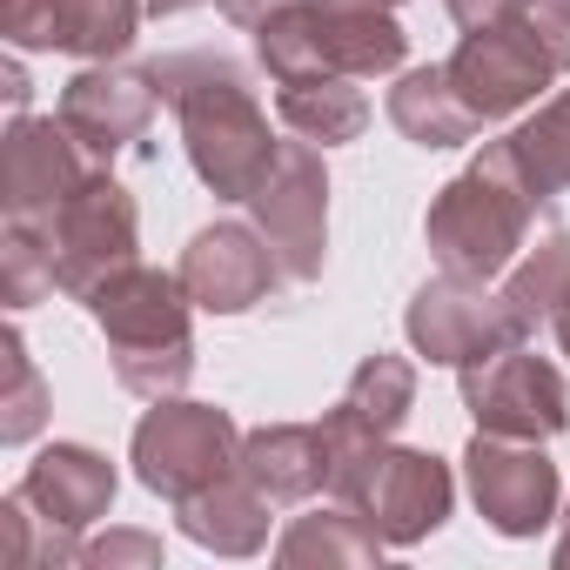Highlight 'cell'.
<instances>
[{"label":"cell","mask_w":570,"mask_h":570,"mask_svg":"<svg viewBox=\"0 0 570 570\" xmlns=\"http://www.w3.org/2000/svg\"><path fill=\"white\" fill-rule=\"evenodd\" d=\"M14 490H21L48 523H61V530H95V523L115 510L121 476H115V463H108L101 450H88V443H48V450L21 470Z\"/></svg>","instance_id":"16"},{"label":"cell","mask_w":570,"mask_h":570,"mask_svg":"<svg viewBox=\"0 0 570 570\" xmlns=\"http://www.w3.org/2000/svg\"><path fill=\"white\" fill-rule=\"evenodd\" d=\"M61 289V275H55V248L41 235V222H8L0 228V296H8V309H35Z\"/></svg>","instance_id":"27"},{"label":"cell","mask_w":570,"mask_h":570,"mask_svg":"<svg viewBox=\"0 0 570 570\" xmlns=\"http://www.w3.org/2000/svg\"><path fill=\"white\" fill-rule=\"evenodd\" d=\"M75 537L81 530L48 523L21 490L0 497V557H8L14 570H68V563H81V543Z\"/></svg>","instance_id":"26"},{"label":"cell","mask_w":570,"mask_h":570,"mask_svg":"<svg viewBox=\"0 0 570 570\" xmlns=\"http://www.w3.org/2000/svg\"><path fill=\"white\" fill-rule=\"evenodd\" d=\"M148 75H155V95L181 121V148H188L195 181L215 202H248L262 188V175L275 168V155H282L248 68L202 48V55H168Z\"/></svg>","instance_id":"1"},{"label":"cell","mask_w":570,"mask_h":570,"mask_svg":"<svg viewBox=\"0 0 570 570\" xmlns=\"http://www.w3.org/2000/svg\"><path fill=\"white\" fill-rule=\"evenodd\" d=\"M161 95H155V75L148 68H115V61H88L68 88H61V121L68 135L88 148L95 168H108L115 155L141 148L148 141V121H155Z\"/></svg>","instance_id":"15"},{"label":"cell","mask_w":570,"mask_h":570,"mask_svg":"<svg viewBox=\"0 0 570 570\" xmlns=\"http://www.w3.org/2000/svg\"><path fill=\"white\" fill-rule=\"evenodd\" d=\"M403 55L410 35L383 0H289L255 28V61L268 68V81H316V75L383 81L403 75Z\"/></svg>","instance_id":"3"},{"label":"cell","mask_w":570,"mask_h":570,"mask_svg":"<svg viewBox=\"0 0 570 570\" xmlns=\"http://www.w3.org/2000/svg\"><path fill=\"white\" fill-rule=\"evenodd\" d=\"M443 8H450V21H456L463 35H476V28H510V21H523L530 0H443Z\"/></svg>","instance_id":"32"},{"label":"cell","mask_w":570,"mask_h":570,"mask_svg":"<svg viewBox=\"0 0 570 570\" xmlns=\"http://www.w3.org/2000/svg\"><path fill=\"white\" fill-rule=\"evenodd\" d=\"M497 296H503L517 336H537L543 323H557V309L570 303V228H550V235L523 242V255L503 268Z\"/></svg>","instance_id":"22"},{"label":"cell","mask_w":570,"mask_h":570,"mask_svg":"<svg viewBox=\"0 0 570 570\" xmlns=\"http://www.w3.org/2000/svg\"><path fill=\"white\" fill-rule=\"evenodd\" d=\"M503 141H510L517 175H523V188L537 195V208H543L550 195H570V88H557V95H550L523 128H510Z\"/></svg>","instance_id":"24"},{"label":"cell","mask_w":570,"mask_h":570,"mask_svg":"<svg viewBox=\"0 0 570 570\" xmlns=\"http://www.w3.org/2000/svg\"><path fill=\"white\" fill-rule=\"evenodd\" d=\"M383 550H390L383 530L356 503L309 510V517H296L275 537V563H289V570H309V563H323V570H370V563H383Z\"/></svg>","instance_id":"19"},{"label":"cell","mask_w":570,"mask_h":570,"mask_svg":"<svg viewBox=\"0 0 570 570\" xmlns=\"http://www.w3.org/2000/svg\"><path fill=\"white\" fill-rule=\"evenodd\" d=\"M88 175L95 161L61 115H14L0 135V208H8V222H48Z\"/></svg>","instance_id":"14"},{"label":"cell","mask_w":570,"mask_h":570,"mask_svg":"<svg viewBox=\"0 0 570 570\" xmlns=\"http://www.w3.org/2000/svg\"><path fill=\"white\" fill-rule=\"evenodd\" d=\"M463 383V410L476 430L490 436H530V443H550L570 430V383L550 356L523 350V343H503L497 356L456 370Z\"/></svg>","instance_id":"8"},{"label":"cell","mask_w":570,"mask_h":570,"mask_svg":"<svg viewBox=\"0 0 570 570\" xmlns=\"http://www.w3.org/2000/svg\"><path fill=\"white\" fill-rule=\"evenodd\" d=\"M0 356H8V390H0V443H35L48 423V376L35 370L21 330L0 336Z\"/></svg>","instance_id":"28"},{"label":"cell","mask_w":570,"mask_h":570,"mask_svg":"<svg viewBox=\"0 0 570 570\" xmlns=\"http://www.w3.org/2000/svg\"><path fill=\"white\" fill-rule=\"evenodd\" d=\"M175 275H181V289L195 296L202 316H248L255 303L275 296V282H289L255 222H208V228H195L181 262H175Z\"/></svg>","instance_id":"12"},{"label":"cell","mask_w":570,"mask_h":570,"mask_svg":"<svg viewBox=\"0 0 570 570\" xmlns=\"http://www.w3.org/2000/svg\"><path fill=\"white\" fill-rule=\"evenodd\" d=\"M242 476L268 503H309L316 490H330L323 423H262V430H242Z\"/></svg>","instance_id":"17"},{"label":"cell","mask_w":570,"mask_h":570,"mask_svg":"<svg viewBox=\"0 0 570 570\" xmlns=\"http://www.w3.org/2000/svg\"><path fill=\"white\" fill-rule=\"evenodd\" d=\"M195 8H208V0H148V14H161V21H175V14H195Z\"/></svg>","instance_id":"35"},{"label":"cell","mask_w":570,"mask_h":570,"mask_svg":"<svg viewBox=\"0 0 570 570\" xmlns=\"http://www.w3.org/2000/svg\"><path fill=\"white\" fill-rule=\"evenodd\" d=\"M523 28L537 35V48L550 55V68H557V75H570V0H530Z\"/></svg>","instance_id":"31"},{"label":"cell","mask_w":570,"mask_h":570,"mask_svg":"<svg viewBox=\"0 0 570 570\" xmlns=\"http://www.w3.org/2000/svg\"><path fill=\"white\" fill-rule=\"evenodd\" d=\"M275 115L289 135L316 141V148H343L363 141L370 128V101L350 75H316V81H275Z\"/></svg>","instance_id":"21"},{"label":"cell","mask_w":570,"mask_h":570,"mask_svg":"<svg viewBox=\"0 0 570 570\" xmlns=\"http://www.w3.org/2000/svg\"><path fill=\"white\" fill-rule=\"evenodd\" d=\"M215 8H222V14H228L235 28H262V21H268L275 8H289V0H215Z\"/></svg>","instance_id":"33"},{"label":"cell","mask_w":570,"mask_h":570,"mask_svg":"<svg viewBox=\"0 0 570 570\" xmlns=\"http://www.w3.org/2000/svg\"><path fill=\"white\" fill-rule=\"evenodd\" d=\"M88 570H161V537L155 530H108L95 543H81Z\"/></svg>","instance_id":"29"},{"label":"cell","mask_w":570,"mask_h":570,"mask_svg":"<svg viewBox=\"0 0 570 570\" xmlns=\"http://www.w3.org/2000/svg\"><path fill=\"white\" fill-rule=\"evenodd\" d=\"M530 215H537V195L523 188L517 175V155L510 141H483L476 161L436 188L430 215H423V242L436 255V268L450 275H476V282H497L523 242H530Z\"/></svg>","instance_id":"4"},{"label":"cell","mask_w":570,"mask_h":570,"mask_svg":"<svg viewBox=\"0 0 570 570\" xmlns=\"http://www.w3.org/2000/svg\"><path fill=\"white\" fill-rule=\"evenodd\" d=\"M48 248H55V275H61V296L88 303L108 275H121L128 262H141V215H135V195L95 168L48 222H41Z\"/></svg>","instance_id":"6"},{"label":"cell","mask_w":570,"mask_h":570,"mask_svg":"<svg viewBox=\"0 0 570 570\" xmlns=\"http://www.w3.org/2000/svg\"><path fill=\"white\" fill-rule=\"evenodd\" d=\"M175 517H181V537L202 543V550H215V557H255L268 543V497L242 470L222 476V483H208L202 497L175 503Z\"/></svg>","instance_id":"18"},{"label":"cell","mask_w":570,"mask_h":570,"mask_svg":"<svg viewBox=\"0 0 570 570\" xmlns=\"http://www.w3.org/2000/svg\"><path fill=\"white\" fill-rule=\"evenodd\" d=\"M88 316L108 343L115 383L141 403L181 396L195 376V296L181 289V275L128 262L88 296Z\"/></svg>","instance_id":"2"},{"label":"cell","mask_w":570,"mask_h":570,"mask_svg":"<svg viewBox=\"0 0 570 570\" xmlns=\"http://www.w3.org/2000/svg\"><path fill=\"white\" fill-rule=\"evenodd\" d=\"M128 463L141 476V490H155L161 503H188L208 483L242 470V430L228 410L195 403V396H161L148 403V416L135 423Z\"/></svg>","instance_id":"5"},{"label":"cell","mask_w":570,"mask_h":570,"mask_svg":"<svg viewBox=\"0 0 570 570\" xmlns=\"http://www.w3.org/2000/svg\"><path fill=\"white\" fill-rule=\"evenodd\" d=\"M403 336H410V350L423 363H443V370H470V363L497 356L503 343H523L517 323H510V309H503V296L490 289V282L450 275V268H436L423 289L410 296Z\"/></svg>","instance_id":"9"},{"label":"cell","mask_w":570,"mask_h":570,"mask_svg":"<svg viewBox=\"0 0 570 570\" xmlns=\"http://www.w3.org/2000/svg\"><path fill=\"white\" fill-rule=\"evenodd\" d=\"M0 88H8V108L28 115V68H21V48L8 55V68H0Z\"/></svg>","instance_id":"34"},{"label":"cell","mask_w":570,"mask_h":570,"mask_svg":"<svg viewBox=\"0 0 570 570\" xmlns=\"http://www.w3.org/2000/svg\"><path fill=\"white\" fill-rule=\"evenodd\" d=\"M390 121H396V135L416 141V148H463V141L483 135L476 115L456 101L443 61H430V68H403V75H396V88H390Z\"/></svg>","instance_id":"20"},{"label":"cell","mask_w":570,"mask_h":570,"mask_svg":"<svg viewBox=\"0 0 570 570\" xmlns=\"http://www.w3.org/2000/svg\"><path fill=\"white\" fill-rule=\"evenodd\" d=\"M336 410H343L350 423H363L370 436H383V443H390V436L410 423V410H416V363H410V356H390V350L363 356V363H356V376L343 383Z\"/></svg>","instance_id":"23"},{"label":"cell","mask_w":570,"mask_h":570,"mask_svg":"<svg viewBox=\"0 0 570 570\" xmlns=\"http://www.w3.org/2000/svg\"><path fill=\"white\" fill-rule=\"evenodd\" d=\"M550 336H557V350H563V356H570V303H563V309H557V323H550Z\"/></svg>","instance_id":"37"},{"label":"cell","mask_w":570,"mask_h":570,"mask_svg":"<svg viewBox=\"0 0 570 570\" xmlns=\"http://www.w3.org/2000/svg\"><path fill=\"white\" fill-rule=\"evenodd\" d=\"M0 35H8V48H21V55L55 48V14H48V0H0Z\"/></svg>","instance_id":"30"},{"label":"cell","mask_w":570,"mask_h":570,"mask_svg":"<svg viewBox=\"0 0 570 570\" xmlns=\"http://www.w3.org/2000/svg\"><path fill=\"white\" fill-rule=\"evenodd\" d=\"M255 228L268 235L275 262L289 282H323L330 268V168L316 141H282L275 168L262 175V188L248 195Z\"/></svg>","instance_id":"7"},{"label":"cell","mask_w":570,"mask_h":570,"mask_svg":"<svg viewBox=\"0 0 570 570\" xmlns=\"http://www.w3.org/2000/svg\"><path fill=\"white\" fill-rule=\"evenodd\" d=\"M463 483H470L476 517L497 537H537V530L557 523L563 476H557L550 450L530 443V436H490V430H476L470 450H463Z\"/></svg>","instance_id":"10"},{"label":"cell","mask_w":570,"mask_h":570,"mask_svg":"<svg viewBox=\"0 0 570 570\" xmlns=\"http://www.w3.org/2000/svg\"><path fill=\"white\" fill-rule=\"evenodd\" d=\"M557 523H563V530H557V550H550V557H557V570H570V503L557 510Z\"/></svg>","instance_id":"36"},{"label":"cell","mask_w":570,"mask_h":570,"mask_svg":"<svg viewBox=\"0 0 570 570\" xmlns=\"http://www.w3.org/2000/svg\"><path fill=\"white\" fill-rule=\"evenodd\" d=\"M383 8H403V0H383Z\"/></svg>","instance_id":"38"},{"label":"cell","mask_w":570,"mask_h":570,"mask_svg":"<svg viewBox=\"0 0 570 570\" xmlns=\"http://www.w3.org/2000/svg\"><path fill=\"white\" fill-rule=\"evenodd\" d=\"M148 0H48L55 14V48L75 61H121L135 48Z\"/></svg>","instance_id":"25"},{"label":"cell","mask_w":570,"mask_h":570,"mask_svg":"<svg viewBox=\"0 0 570 570\" xmlns=\"http://www.w3.org/2000/svg\"><path fill=\"white\" fill-rule=\"evenodd\" d=\"M390 550H416L423 537H436L456 510V476L436 450H403V443H383V456L370 463V476L356 483L350 497Z\"/></svg>","instance_id":"13"},{"label":"cell","mask_w":570,"mask_h":570,"mask_svg":"<svg viewBox=\"0 0 570 570\" xmlns=\"http://www.w3.org/2000/svg\"><path fill=\"white\" fill-rule=\"evenodd\" d=\"M443 75H450L456 101L476 115V128H497V121L523 115V108H530V101L557 81L550 55L537 48V35H530L523 21L463 35V41H456V55L443 61Z\"/></svg>","instance_id":"11"}]
</instances>
